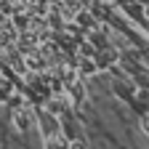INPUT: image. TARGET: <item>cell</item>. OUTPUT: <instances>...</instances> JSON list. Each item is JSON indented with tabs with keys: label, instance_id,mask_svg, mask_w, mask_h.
Segmentation results:
<instances>
[{
	"label": "cell",
	"instance_id": "6da1fadb",
	"mask_svg": "<svg viewBox=\"0 0 149 149\" xmlns=\"http://www.w3.org/2000/svg\"><path fill=\"white\" fill-rule=\"evenodd\" d=\"M144 130L149 133V117H144Z\"/></svg>",
	"mask_w": 149,
	"mask_h": 149
}]
</instances>
